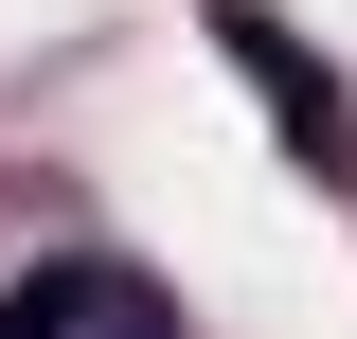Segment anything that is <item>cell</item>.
<instances>
[{
	"instance_id": "6da1fadb",
	"label": "cell",
	"mask_w": 357,
	"mask_h": 339,
	"mask_svg": "<svg viewBox=\"0 0 357 339\" xmlns=\"http://www.w3.org/2000/svg\"><path fill=\"white\" fill-rule=\"evenodd\" d=\"M0 339H178V322L126 286V268H36V286L0 303Z\"/></svg>"
}]
</instances>
